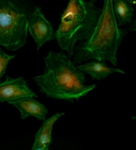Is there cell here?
<instances>
[{
  "label": "cell",
  "instance_id": "1",
  "mask_svg": "<svg viewBox=\"0 0 136 150\" xmlns=\"http://www.w3.org/2000/svg\"><path fill=\"white\" fill-rule=\"evenodd\" d=\"M44 62V73L34 77V81L39 91L48 98L72 102L79 100L96 87V85H85L84 73L62 53L49 52Z\"/></svg>",
  "mask_w": 136,
  "mask_h": 150
},
{
  "label": "cell",
  "instance_id": "2",
  "mask_svg": "<svg viewBox=\"0 0 136 150\" xmlns=\"http://www.w3.org/2000/svg\"><path fill=\"white\" fill-rule=\"evenodd\" d=\"M127 31L121 30L114 12L113 0H104L99 21L88 40L76 47L74 62L109 61L117 66V51Z\"/></svg>",
  "mask_w": 136,
  "mask_h": 150
},
{
  "label": "cell",
  "instance_id": "3",
  "mask_svg": "<svg viewBox=\"0 0 136 150\" xmlns=\"http://www.w3.org/2000/svg\"><path fill=\"white\" fill-rule=\"evenodd\" d=\"M102 9L90 1L69 0L61 16V23L56 31V40L62 51L69 58L75 55L78 42L89 39L101 16Z\"/></svg>",
  "mask_w": 136,
  "mask_h": 150
},
{
  "label": "cell",
  "instance_id": "4",
  "mask_svg": "<svg viewBox=\"0 0 136 150\" xmlns=\"http://www.w3.org/2000/svg\"><path fill=\"white\" fill-rule=\"evenodd\" d=\"M29 16L20 0H0V45L16 51L27 42Z\"/></svg>",
  "mask_w": 136,
  "mask_h": 150
},
{
  "label": "cell",
  "instance_id": "5",
  "mask_svg": "<svg viewBox=\"0 0 136 150\" xmlns=\"http://www.w3.org/2000/svg\"><path fill=\"white\" fill-rule=\"evenodd\" d=\"M29 32L37 49L47 42L56 39V33L39 7H36L34 11L29 15Z\"/></svg>",
  "mask_w": 136,
  "mask_h": 150
},
{
  "label": "cell",
  "instance_id": "6",
  "mask_svg": "<svg viewBox=\"0 0 136 150\" xmlns=\"http://www.w3.org/2000/svg\"><path fill=\"white\" fill-rule=\"evenodd\" d=\"M26 97L36 98L37 94L27 85L24 78L13 79L7 76L5 81L0 84V102H10Z\"/></svg>",
  "mask_w": 136,
  "mask_h": 150
},
{
  "label": "cell",
  "instance_id": "7",
  "mask_svg": "<svg viewBox=\"0 0 136 150\" xmlns=\"http://www.w3.org/2000/svg\"><path fill=\"white\" fill-rule=\"evenodd\" d=\"M10 105L18 109L21 114V119L28 117H35L37 120L44 121L48 113V109L44 105L37 101L33 97H26L8 102Z\"/></svg>",
  "mask_w": 136,
  "mask_h": 150
},
{
  "label": "cell",
  "instance_id": "8",
  "mask_svg": "<svg viewBox=\"0 0 136 150\" xmlns=\"http://www.w3.org/2000/svg\"><path fill=\"white\" fill-rule=\"evenodd\" d=\"M64 115V112H58L51 117L44 121L41 128L35 136L32 150H49L52 142V129L55 122Z\"/></svg>",
  "mask_w": 136,
  "mask_h": 150
},
{
  "label": "cell",
  "instance_id": "9",
  "mask_svg": "<svg viewBox=\"0 0 136 150\" xmlns=\"http://www.w3.org/2000/svg\"><path fill=\"white\" fill-rule=\"evenodd\" d=\"M78 68L83 73L90 75L93 79L97 80L105 79L108 75L112 74L114 73H120L122 74H125L124 71L119 68H112L107 67L105 64V61L97 60H93L88 63L79 65Z\"/></svg>",
  "mask_w": 136,
  "mask_h": 150
},
{
  "label": "cell",
  "instance_id": "10",
  "mask_svg": "<svg viewBox=\"0 0 136 150\" xmlns=\"http://www.w3.org/2000/svg\"><path fill=\"white\" fill-rule=\"evenodd\" d=\"M113 8L119 26L131 22L134 16V9L133 5L127 0H113Z\"/></svg>",
  "mask_w": 136,
  "mask_h": 150
},
{
  "label": "cell",
  "instance_id": "11",
  "mask_svg": "<svg viewBox=\"0 0 136 150\" xmlns=\"http://www.w3.org/2000/svg\"><path fill=\"white\" fill-rule=\"evenodd\" d=\"M15 58V55L7 54L4 49H0V79L4 76L9 62Z\"/></svg>",
  "mask_w": 136,
  "mask_h": 150
},
{
  "label": "cell",
  "instance_id": "12",
  "mask_svg": "<svg viewBox=\"0 0 136 150\" xmlns=\"http://www.w3.org/2000/svg\"><path fill=\"white\" fill-rule=\"evenodd\" d=\"M129 30H131V31H136V20H135L131 24H130V26H129Z\"/></svg>",
  "mask_w": 136,
  "mask_h": 150
},
{
  "label": "cell",
  "instance_id": "13",
  "mask_svg": "<svg viewBox=\"0 0 136 150\" xmlns=\"http://www.w3.org/2000/svg\"><path fill=\"white\" fill-rule=\"evenodd\" d=\"M127 2H128L129 4H131L132 5L135 4V0H127Z\"/></svg>",
  "mask_w": 136,
  "mask_h": 150
},
{
  "label": "cell",
  "instance_id": "14",
  "mask_svg": "<svg viewBox=\"0 0 136 150\" xmlns=\"http://www.w3.org/2000/svg\"><path fill=\"white\" fill-rule=\"evenodd\" d=\"M89 1H90L91 3H93V4H94V3H95V2H96L97 0H89Z\"/></svg>",
  "mask_w": 136,
  "mask_h": 150
},
{
  "label": "cell",
  "instance_id": "15",
  "mask_svg": "<svg viewBox=\"0 0 136 150\" xmlns=\"http://www.w3.org/2000/svg\"><path fill=\"white\" fill-rule=\"evenodd\" d=\"M132 120H136V117H132Z\"/></svg>",
  "mask_w": 136,
  "mask_h": 150
}]
</instances>
